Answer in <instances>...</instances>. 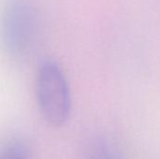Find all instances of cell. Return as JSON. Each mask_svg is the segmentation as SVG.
Masks as SVG:
<instances>
[{
	"label": "cell",
	"instance_id": "1",
	"mask_svg": "<svg viewBox=\"0 0 160 159\" xmlns=\"http://www.w3.org/2000/svg\"><path fill=\"white\" fill-rule=\"evenodd\" d=\"M35 95L39 112L50 126L61 127L67 124L71 114V93L66 74L58 63L44 60L39 65Z\"/></svg>",
	"mask_w": 160,
	"mask_h": 159
},
{
	"label": "cell",
	"instance_id": "2",
	"mask_svg": "<svg viewBox=\"0 0 160 159\" xmlns=\"http://www.w3.org/2000/svg\"><path fill=\"white\" fill-rule=\"evenodd\" d=\"M37 32L36 15L27 0H8L1 21V38L8 54L20 59L31 51Z\"/></svg>",
	"mask_w": 160,
	"mask_h": 159
},
{
	"label": "cell",
	"instance_id": "3",
	"mask_svg": "<svg viewBox=\"0 0 160 159\" xmlns=\"http://www.w3.org/2000/svg\"><path fill=\"white\" fill-rule=\"evenodd\" d=\"M82 159H119L114 147L104 138L96 137L87 144Z\"/></svg>",
	"mask_w": 160,
	"mask_h": 159
},
{
	"label": "cell",
	"instance_id": "4",
	"mask_svg": "<svg viewBox=\"0 0 160 159\" xmlns=\"http://www.w3.org/2000/svg\"><path fill=\"white\" fill-rule=\"evenodd\" d=\"M0 159H31L27 146L19 140H12L0 148Z\"/></svg>",
	"mask_w": 160,
	"mask_h": 159
}]
</instances>
